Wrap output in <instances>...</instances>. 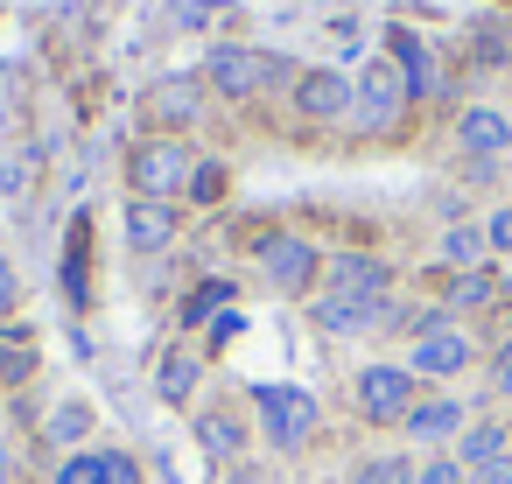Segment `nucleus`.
I'll list each match as a JSON object with an SVG mask.
<instances>
[{
  "label": "nucleus",
  "instance_id": "obj_31",
  "mask_svg": "<svg viewBox=\"0 0 512 484\" xmlns=\"http://www.w3.org/2000/svg\"><path fill=\"white\" fill-rule=\"evenodd\" d=\"M15 302H22V281H15V260L0 253V316H15Z\"/></svg>",
  "mask_w": 512,
  "mask_h": 484
},
{
  "label": "nucleus",
  "instance_id": "obj_1",
  "mask_svg": "<svg viewBox=\"0 0 512 484\" xmlns=\"http://www.w3.org/2000/svg\"><path fill=\"white\" fill-rule=\"evenodd\" d=\"M400 365H407L414 379H456V372L477 365V337H470V323H456L449 309H421Z\"/></svg>",
  "mask_w": 512,
  "mask_h": 484
},
{
  "label": "nucleus",
  "instance_id": "obj_10",
  "mask_svg": "<svg viewBox=\"0 0 512 484\" xmlns=\"http://www.w3.org/2000/svg\"><path fill=\"white\" fill-rule=\"evenodd\" d=\"M386 64L400 71L407 99H442V64L428 57V43H421L414 29H393V36H386Z\"/></svg>",
  "mask_w": 512,
  "mask_h": 484
},
{
  "label": "nucleus",
  "instance_id": "obj_35",
  "mask_svg": "<svg viewBox=\"0 0 512 484\" xmlns=\"http://www.w3.org/2000/svg\"><path fill=\"white\" fill-rule=\"evenodd\" d=\"M505 337H512V309H505Z\"/></svg>",
  "mask_w": 512,
  "mask_h": 484
},
{
  "label": "nucleus",
  "instance_id": "obj_2",
  "mask_svg": "<svg viewBox=\"0 0 512 484\" xmlns=\"http://www.w3.org/2000/svg\"><path fill=\"white\" fill-rule=\"evenodd\" d=\"M253 407H260L267 449H281V456L309 449V435H316V421H323L316 393H302V386H253Z\"/></svg>",
  "mask_w": 512,
  "mask_h": 484
},
{
  "label": "nucleus",
  "instance_id": "obj_27",
  "mask_svg": "<svg viewBox=\"0 0 512 484\" xmlns=\"http://www.w3.org/2000/svg\"><path fill=\"white\" fill-rule=\"evenodd\" d=\"M414 484H463V463H456L449 449H435V456L414 470Z\"/></svg>",
  "mask_w": 512,
  "mask_h": 484
},
{
  "label": "nucleus",
  "instance_id": "obj_30",
  "mask_svg": "<svg viewBox=\"0 0 512 484\" xmlns=\"http://www.w3.org/2000/svg\"><path fill=\"white\" fill-rule=\"evenodd\" d=\"M29 379V351L22 344H0V386H22Z\"/></svg>",
  "mask_w": 512,
  "mask_h": 484
},
{
  "label": "nucleus",
  "instance_id": "obj_23",
  "mask_svg": "<svg viewBox=\"0 0 512 484\" xmlns=\"http://www.w3.org/2000/svg\"><path fill=\"white\" fill-rule=\"evenodd\" d=\"M190 197H197V204H218V197H225V162H197V169H190Z\"/></svg>",
  "mask_w": 512,
  "mask_h": 484
},
{
  "label": "nucleus",
  "instance_id": "obj_34",
  "mask_svg": "<svg viewBox=\"0 0 512 484\" xmlns=\"http://www.w3.org/2000/svg\"><path fill=\"white\" fill-rule=\"evenodd\" d=\"M0 484H8V449H0Z\"/></svg>",
  "mask_w": 512,
  "mask_h": 484
},
{
  "label": "nucleus",
  "instance_id": "obj_8",
  "mask_svg": "<svg viewBox=\"0 0 512 484\" xmlns=\"http://www.w3.org/2000/svg\"><path fill=\"white\" fill-rule=\"evenodd\" d=\"M393 267L379 253H330L323 260V295H358V302H386Z\"/></svg>",
  "mask_w": 512,
  "mask_h": 484
},
{
  "label": "nucleus",
  "instance_id": "obj_19",
  "mask_svg": "<svg viewBox=\"0 0 512 484\" xmlns=\"http://www.w3.org/2000/svg\"><path fill=\"white\" fill-rule=\"evenodd\" d=\"M197 442H204V456H211V463H239V449H246V428H239V414L211 407V414H197Z\"/></svg>",
  "mask_w": 512,
  "mask_h": 484
},
{
  "label": "nucleus",
  "instance_id": "obj_12",
  "mask_svg": "<svg viewBox=\"0 0 512 484\" xmlns=\"http://www.w3.org/2000/svg\"><path fill=\"white\" fill-rule=\"evenodd\" d=\"M295 113L330 127V120H351V78L344 71H302L295 78Z\"/></svg>",
  "mask_w": 512,
  "mask_h": 484
},
{
  "label": "nucleus",
  "instance_id": "obj_24",
  "mask_svg": "<svg viewBox=\"0 0 512 484\" xmlns=\"http://www.w3.org/2000/svg\"><path fill=\"white\" fill-rule=\"evenodd\" d=\"M99 484H141V463L127 449H99Z\"/></svg>",
  "mask_w": 512,
  "mask_h": 484
},
{
  "label": "nucleus",
  "instance_id": "obj_25",
  "mask_svg": "<svg viewBox=\"0 0 512 484\" xmlns=\"http://www.w3.org/2000/svg\"><path fill=\"white\" fill-rule=\"evenodd\" d=\"M484 246H491V260H512V204H498L484 218Z\"/></svg>",
  "mask_w": 512,
  "mask_h": 484
},
{
  "label": "nucleus",
  "instance_id": "obj_11",
  "mask_svg": "<svg viewBox=\"0 0 512 484\" xmlns=\"http://www.w3.org/2000/svg\"><path fill=\"white\" fill-rule=\"evenodd\" d=\"M309 316H316V330H323V337H365V330H379V323L393 316V295H386V302H358V295H316V302H309Z\"/></svg>",
  "mask_w": 512,
  "mask_h": 484
},
{
  "label": "nucleus",
  "instance_id": "obj_17",
  "mask_svg": "<svg viewBox=\"0 0 512 484\" xmlns=\"http://www.w3.org/2000/svg\"><path fill=\"white\" fill-rule=\"evenodd\" d=\"M197 379H204V358H197V351H162V365H155V393H162L169 407H190Z\"/></svg>",
  "mask_w": 512,
  "mask_h": 484
},
{
  "label": "nucleus",
  "instance_id": "obj_13",
  "mask_svg": "<svg viewBox=\"0 0 512 484\" xmlns=\"http://www.w3.org/2000/svg\"><path fill=\"white\" fill-rule=\"evenodd\" d=\"M456 148H463L470 162H498V155L512 148V120H505L498 106H463V113H456Z\"/></svg>",
  "mask_w": 512,
  "mask_h": 484
},
{
  "label": "nucleus",
  "instance_id": "obj_28",
  "mask_svg": "<svg viewBox=\"0 0 512 484\" xmlns=\"http://www.w3.org/2000/svg\"><path fill=\"white\" fill-rule=\"evenodd\" d=\"M85 428H92V414H85V407H78V400H71V407H57V414H50V435H57V442H78V435H85Z\"/></svg>",
  "mask_w": 512,
  "mask_h": 484
},
{
  "label": "nucleus",
  "instance_id": "obj_26",
  "mask_svg": "<svg viewBox=\"0 0 512 484\" xmlns=\"http://www.w3.org/2000/svg\"><path fill=\"white\" fill-rule=\"evenodd\" d=\"M57 484H99V449H78L57 463Z\"/></svg>",
  "mask_w": 512,
  "mask_h": 484
},
{
  "label": "nucleus",
  "instance_id": "obj_33",
  "mask_svg": "<svg viewBox=\"0 0 512 484\" xmlns=\"http://www.w3.org/2000/svg\"><path fill=\"white\" fill-rule=\"evenodd\" d=\"M498 288H505V309H512V260L498 267Z\"/></svg>",
  "mask_w": 512,
  "mask_h": 484
},
{
  "label": "nucleus",
  "instance_id": "obj_5",
  "mask_svg": "<svg viewBox=\"0 0 512 484\" xmlns=\"http://www.w3.org/2000/svg\"><path fill=\"white\" fill-rule=\"evenodd\" d=\"M253 260H260V274H267L274 295H309V288L323 281V253H316L302 232H267V239H253Z\"/></svg>",
  "mask_w": 512,
  "mask_h": 484
},
{
  "label": "nucleus",
  "instance_id": "obj_16",
  "mask_svg": "<svg viewBox=\"0 0 512 484\" xmlns=\"http://www.w3.org/2000/svg\"><path fill=\"white\" fill-rule=\"evenodd\" d=\"M498 302H505L498 267H470V274H456V281H449V295H442V309H449V316H484V309H498Z\"/></svg>",
  "mask_w": 512,
  "mask_h": 484
},
{
  "label": "nucleus",
  "instance_id": "obj_29",
  "mask_svg": "<svg viewBox=\"0 0 512 484\" xmlns=\"http://www.w3.org/2000/svg\"><path fill=\"white\" fill-rule=\"evenodd\" d=\"M491 400H512V337L491 351Z\"/></svg>",
  "mask_w": 512,
  "mask_h": 484
},
{
  "label": "nucleus",
  "instance_id": "obj_20",
  "mask_svg": "<svg viewBox=\"0 0 512 484\" xmlns=\"http://www.w3.org/2000/svg\"><path fill=\"white\" fill-rule=\"evenodd\" d=\"M435 253H442V267H449V274H470V267H491V246H484V225H449Z\"/></svg>",
  "mask_w": 512,
  "mask_h": 484
},
{
  "label": "nucleus",
  "instance_id": "obj_4",
  "mask_svg": "<svg viewBox=\"0 0 512 484\" xmlns=\"http://www.w3.org/2000/svg\"><path fill=\"white\" fill-rule=\"evenodd\" d=\"M407 85H400V71L379 57V64H365V78L351 85V134H393L400 120H407Z\"/></svg>",
  "mask_w": 512,
  "mask_h": 484
},
{
  "label": "nucleus",
  "instance_id": "obj_14",
  "mask_svg": "<svg viewBox=\"0 0 512 484\" xmlns=\"http://www.w3.org/2000/svg\"><path fill=\"white\" fill-rule=\"evenodd\" d=\"M176 225H183V218H176V204H162V197H134V204H127V246H134V253H162V246L176 239Z\"/></svg>",
  "mask_w": 512,
  "mask_h": 484
},
{
  "label": "nucleus",
  "instance_id": "obj_9",
  "mask_svg": "<svg viewBox=\"0 0 512 484\" xmlns=\"http://www.w3.org/2000/svg\"><path fill=\"white\" fill-rule=\"evenodd\" d=\"M463 428H470V407H463L456 393H428V400H414L407 421H400V435L421 442V449H442V442H456Z\"/></svg>",
  "mask_w": 512,
  "mask_h": 484
},
{
  "label": "nucleus",
  "instance_id": "obj_7",
  "mask_svg": "<svg viewBox=\"0 0 512 484\" xmlns=\"http://www.w3.org/2000/svg\"><path fill=\"white\" fill-rule=\"evenodd\" d=\"M351 393H358V414H365L372 428H400V421H407V407L421 400V379H414L407 365H386V358H379V365H365V372H358V386H351Z\"/></svg>",
  "mask_w": 512,
  "mask_h": 484
},
{
  "label": "nucleus",
  "instance_id": "obj_3",
  "mask_svg": "<svg viewBox=\"0 0 512 484\" xmlns=\"http://www.w3.org/2000/svg\"><path fill=\"white\" fill-rule=\"evenodd\" d=\"M281 78H288V64H281L274 50H239V43L211 50V64H204V85H211L218 99H260V92H274Z\"/></svg>",
  "mask_w": 512,
  "mask_h": 484
},
{
  "label": "nucleus",
  "instance_id": "obj_18",
  "mask_svg": "<svg viewBox=\"0 0 512 484\" xmlns=\"http://www.w3.org/2000/svg\"><path fill=\"white\" fill-rule=\"evenodd\" d=\"M148 113H155L162 127H190V120L204 113V92H197L190 78H169V85H155V92H148Z\"/></svg>",
  "mask_w": 512,
  "mask_h": 484
},
{
  "label": "nucleus",
  "instance_id": "obj_6",
  "mask_svg": "<svg viewBox=\"0 0 512 484\" xmlns=\"http://www.w3.org/2000/svg\"><path fill=\"white\" fill-rule=\"evenodd\" d=\"M190 148L176 141V134H155V141H141L134 155H127V183H134V197H176V190H190Z\"/></svg>",
  "mask_w": 512,
  "mask_h": 484
},
{
  "label": "nucleus",
  "instance_id": "obj_36",
  "mask_svg": "<svg viewBox=\"0 0 512 484\" xmlns=\"http://www.w3.org/2000/svg\"><path fill=\"white\" fill-rule=\"evenodd\" d=\"M505 36H512V29H505Z\"/></svg>",
  "mask_w": 512,
  "mask_h": 484
},
{
  "label": "nucleus",
  "instance_id": "obj_15",
  "mask_svg": "<svg viewBox=\"0 0 512 484\" xmlns=\"http://www.w3.org/2000/svg\"><path fill=\"white\" fill-rule=\"evenodd\" d=\"M449 456L463 463V477H470V470H484V463H498V456H512V421H498V414L470 421V428L456 435V449H449Z\"/></svg>",
  "mask_w": 512,
  "mask_h": 484
},
{
  "label": "nucleus",
  "instance_id": "obj_22",
  "mask_svg": "<svg viewBox=\"0 0 512 484\" xmlns=\"http://www.w3.org/2000/svg\"><path fill=\"white\" fill-rule=\"evenodd\" d=\"M211 309H232V281H204V288L183 302V323H211Z\"/></svg>",
  "mask_w": 512,
  "mask_h": 484
},
{
  "label": "nucleus",
  "instance_id": "obj_21",
  "mask_svg": "<svg viewBox=\"0 0 512 484\" xmlns=\"http://www.w3.org/2000/svg\"><path fill=\"white\" fill-rule=\"evenodd\" d=\"M414 470L421 463H407V456H365V463H351V484H414Z\"/></svg>",
  "mask_w": 512,
  "mask_h": 484
},
{
  "label": "nucleus",
  "instance_id": "obj_32",
  "mask_svg": "<svg viewBox=\"0 0 512 484\" xmlns=\"http://www.w3.org/2000/svg\"><path fill=\"white\" fill-rule=\"evenodd\" d=\"M463 484H512V456H498V463H484V470H470Z\"/></svg>",
  "mask_w": 512,
  "mask_h": 484
}]
</instances>
